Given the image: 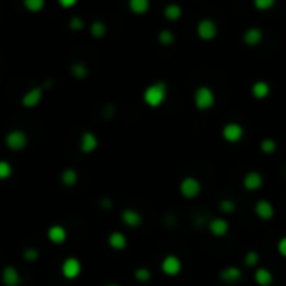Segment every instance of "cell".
I'll return each mask as SVG.
<instances>
[{
	"instance_id": "obj_21",
	"label": "cell",
	"mask_w": 286,
	"mask_h": 286,
	"mask_svg": "<svg viewBox=\"0 0 286 286\" xmlns=\"http://www.w3.org/2000/svg\"><path fill=\"white\" fill-rule=\"evenodd\" d=\"M109 245H111V248H114V250H124L127 245V240L126 236L122 235V233H112L111 236H109Z\"/></svg>"
},
{
	"instance_id": "obj_4",
	"label": "cell",
	"mask_w": 286,
	"mask_h": 286,
	"mask_svg": "<svg viewBox=\"0 0 286 286\" xmlns=\"http://www.w3.org/2000/svg\"><path fill=\"white\" fill-rule=\"evenodd\" d=\"M27 142H28L27 134L23 131L15 129V131H10L5 136V144L8 149H12V151H22L23 147L27 146Z\"/></svg>"
},
{
	"instance_id": "obj_31",
	"label": "cell",
	"mask_w": 286,
	"mask_h": 286,
	"mask_svg": "<svg viewBox=\"0 0 286 286\" xmlns=\"http://www.w3.org/2000/svg\"><path fill=\"white\" fill-rule=\"evenodd\" d=\"M28 10L32 12H39L44 8V0H25V3H23Z\"/></svg>"
},
{
	"instance_id": "obj_32",
	"label": "cell",
	"mask_w": 286,
	"mask_h": 286,
	"mask_svg": "<svg viewBox=\"0 0 286 286\" xmlns=\"http://www.w3.org/2000/svg\"><path fill=\"white\" fill-rule=\"evenodd\" d=\"M12 176V166L7 161H0V179H7Z\"/></svg>"
},
{
	"instance_id": "obj_7",
	"label": "cell",
	"mask_w": 286,
	"mask_h": 286,
	"mask_svg": "<svg viewBox=\"0 0 286 286\" xmlns=\"http://www.w3.org/2000/svg\"><path fill=\"white\" fill-rule=\"evenodd\" d=\"M219 278H221L223 283H226V285L240 283L243 278V270L238 268V266H226V268H223L219 271Z\"/></svg>"
},
{
	"instance_id": "obj_38",
	"label": "cell",
	"mask_w": 286,
	"mask_h": 286,
	"mask_svg": "<svg viewBox=\"0 0 286 286\" xmlns=\"http://www.w3.org/2000/svg\"><path fill=\"white\" fill-rule=\"evenodd\" d=\"M114 111H116V109H114V106H111V104H109V106H106V109H104V116L111 117L112 114H114Z\"/></svg>"
},
{
	"instance_id": "obj_1",
	"label": "cell",
	"mask_w": 286,
	"mask_h": 286,
	"mask_svg": "<svg viewBox=\"0 0 286 286\" xmlns=\"http://www.w3.org/2000/svg\"><path fill=\"white\" fill-rule=\"evenodd\" d=\"M166 94H168V85H166V82H163V80H159V82L149 85V87L144 90V101L146 104H149L151 107H157L164 102Z\"/></svg>"
},
{
	"instance_id": "obj_16",
	"label": "cell",
	"mask_w": 286,
	"mask_h": 286,
	"mask_svg": "<svg viewBox=\"0 0 286 286\" xmlns=\"http://www.w3.org/2000/svg\"><path fill=\"white\" fill-rule=\"evenodd\" d=\"M261 39H263V32H261V28L258 27H250L248 30L245 32V35H243V40H245L246 45H258Z\"/></svg>"
},
{
	"instance_id": "obj_35",
	"label": "cell",
	"mask_w": 286,
	"mask_h": 286,
	"mask_svg": "<svg viewBox=\"0 0 286 286\" xmlns=\"http://www.w3.org/2000/svg\"><path fill=\"white\" fill-rule=\"evenodd\" d=\"M23 258H25L27 261H35L37 258H39V251L34 250V248H27V250L23 251Z\"/></svg>"
},
{
	"instance_id": "obj_5",
	"label": "cell",
	"mask_w": 286,
	"mask_h": 286,
	"mask_svg": "<svg viewBox=\"0 0 286 286\" xmlns=\"http://www.w3.org/2000/svg\"><path fill=\"white\" fill-rule=\"evenodd\" d=\"M218 34V25L213 18H203L198 23V35L203 40H211Z\"/></svg>"
},
{
	"instance_id": "obj_23",
	"label": "cell",
	"mask_w": 286,
	"mask_h": 286,
	"mask_svg": "<svg viewBox=\"0 0 286 286\" xmlns=\"http://www.w3.org/2000/svg\"><path fill=\"white\" fill-rule=\"evenodd\" d=\"M181 13H183V8H181L178 3H169V5L164 8V17L168 18V20H178Z\"/></svg>"
},
{
	"instance_id": "obj_30",
	"label": "cell",
	"mask_w": 286,
	"mask_h": 286,
	"mask_svg": "<svg viewBox=\"0 0 286 286\" xmlns=\"http://www.w3.org/2000/svg\"><path fill=\"white\" fill-rule=\"evenodd\" d=\"M219 209H221L223 213H226V214H230V213H233L236 209V203L233 201V199H223L221 203H219Z\"/></svg>"
},
{
	"instance_id": "obj_26",
	"label": "cell",
	"mask_w": 286,
	"mask_h": 286,
	"mask_svg": "<svg viewBox=\"0 0 286 286\" xmlns=\"http://www.w3.org/2000/svg\"><path fill=\"white\" fill-rule=\"evenodd\" d=\"M106 32H107V27L104 25V22H101V20H95L92 25H90V34L94 37H97V39H101V37L106 35Z\"/></svg>"
},
{
	"instance_id": "obj_11",
	"label": "cell",
	"mask_w": 286,
	"mask_h": 286,
	"mask_svg": "<svg viewBox=\"0 0 286 286\" xmlns=\"http://www.w3.org/2000/svg\"><path fill=\"white\" fill-rule=\"evenodd\" d=\"M208 228L214 236H225L226 233L230 231V225H228L225 218H213L211 221H209Z\"/></svg>"
},
{
	"instance_id": "obj_17",
	"label": "cell",
	"mask_w": 286,
	"mask_h": 286,
	"mask_svg": "<svg viewBox=\"0 0 286 286\" xmlns=\"http://www.w3.org/2000/svg\"><path fill=\"white\" fill-rule=\"evenodd\" d=\"M121 218H122V221L131 228H137L142 223V216L136 211V209H124Z\"/></svg>"
},
{
	"instance_id": "obj_22",
	"label": "cell",
	"mask_w": 286,
	"mask_h": 286,
	"mask_svg": "<svg viewBox=\"0 0 286 286\" xmlns=\"http://www.w3.org/2000/svg\"><path fill=\"white\" fill-rule=\"evenodd\" d=\"M129 8L137 15H142L149 10V2L147 0H131L129 2Z\"/></svg>"
},
{
	"instance_id": "obj_14",
	"label": "cell",
	"mask_w": 286,
	"mask_h": 286,
	"mask_svg": "<svg viewBox=\"0 0 286 286\" xmlns=\"http://www.w3.org/2000/svg\"><path fill=\"white\" fill-rule=\"evenodd\" d=\"M2 280L5 286H18L20 285V275L13 266H5L2 271Z\"/></svg>"
},
{
	"instance_id": "obj_13",
	"label": "cell",
	"mask_w": 286,
	"mask_h": 286,
	"mask_svg": "<svg viewBox=\"0 0 286 286\" xmlns=\"http://www.w3.org/2000/svg\"><path fill=\"white\" fill-rule=\"evenodd\" d=\"M40 101H42V89H40V87L30 89V90H28V92H25V95L22 97L23 107H28V109L35 107Z\"/></svg>"
},
{
	"instance_id": "obj_20",
	"label": "cell",
	"mask_w": 286,
	"mask_h": 286,
	"mask_svg": "<svg viewBox=\"0 0 286 286\" xmlns=\"http://www.w3.org/2000/svg\"><path fill=\"white\" fill-rule=\"evenodd\" d=\"M255 281L260 286H270L271 283H273V273H271L268 268H256Z\"/></svg>"
},
{
	"instance_id": "obj_25",
	"label": "cell",
	"mask_w": 286,
	"mask_h": 286,
	"mask_svg": "<svg viewBox=\"0 0 286 286\" xmlns=\"http://www.w3.org/2000/svg\"><path fill=\"white\" fill-rule=\"evenodd\" d=\"M276 141L271 139V137H265L263 141L260 142V149L265 152V154H273V152L276 151Z\"/></svg>"
},
{
	"instance_id": "obj_12",
	"label": "cell",
	"mask_w": 286,
	"mask_h": 286,
	"mask_svg": "<svg viewBox=\"0 0 286 286\" xmlns=\"http://www.w3.org/2000/svg\"><path fill=\"white\" fill-rule=\"evenodd\" d=\"M62 273H64L65 278H69V280H72L75 278L79 273H80V263H79V260H75V258H67L62 263Z\"/></svg>"
},
{
	"instance_id": "obj_8",
	"label": "cell",
	"mask_w": 286,
	"mask_h": 286,
	"mask_svg": "<svg viewBox=\"0 0 286 286\" xmlns=\"http://www.w3.org/2000/svg\"><path fill=\"white\" fill-rule=\"evenodd\" d=\"M161 268H163L164 275L176 276L181 271V268H183V265H181V260L176 255H168L163 260V263H161Z\"/></svg>"
},
{
	"instance_id": "obj_27",
	"label": "cell",
	"mask_w": 286,
	"mask_h": 286,
	"mask_svg": "<svg viewBox=\"0 0 286 286\" xmlns=\"http://www.w3.org/2000/svg\"><path fill=\"white\" fill-rule=\"evenodd\" d=\"M62 183L65 186H74L77 183V173H75L74 169H65L64 173H62Z\"/></svg>"
},
{
	"instance_id": "obj_3",
	"label": "cell",
	"mask_w": 286,
	"mask_h": 286,
	"mask_svg": "<svg viewBox=\"0 0 286 286\" xmlns=\"http://www.w3.org/2000/svg\"><path fill=\"white\" fill-rule=\"evenodd\" d=\"M179 191L184 198L193 199L201 193V183H199L196 178H193V176H188V178H184L183 181H181Z\"/></svg>"
},
{
	"instance_id": "obj_40",
	"label": "cell",
	"mask_w": 286,
	"mask_h": 286,
	"mask_svg": "<svg viewBox=\"0 0 286 286\" xmlns=\"http://www.w3.org/2000/svg\"><path fill=\"white\" fill-rule=\"evenodd\" d=\"M102 208H112V201H111V199H109V198H102Z\"/></svg>"
},
{
	"instance_id": "obj_34",
	"label": "cell",
	"mask_w": 286,
	"mask_h": 286,
	"mask_svg": "<svg viewBox=\"0 0 286 286\" xmlns=\"http://www.w3.org/2000/svg\"><path fill=\"white\" fill-rule=\"evenodd\" d=\"M275 5V0H255V7L258 10H268Z\"/></svg>"
},
{
	"instance_id": "obj_37",
	"label": "cell",
	"mask_w": 286,
	"mask_h": 286,
	"mask_svg": "<svg viewBox=\"0 0 286 286\" xmlns=\"http://www.w3.org/2000/svg\"><path fill=\"white\" fill-rule=\"evenodd\" d=\"M278 253L283 256V258H286V236H283L278 241Z\"/></svg>"
},
{
	"instance_id": "obj_10",
	"label": "cell",
	"mask_w": 286,
	"mask_h": 286,
	"mask_svg": "<svg viewBox=\"0 0 286 286\" xmlns=\"http://www.w3.org/2000/svg\"><path fill=\"white\" fill-rule=\"evenodd\" d=\"M255 214L258 218L265 219V221H268V219L273 218L275 208H273V204L268 201V199H260V201L255 204Z\"/></svg>"
},
{
	"instance_id": "obj_28",
	"label": "cell",
	"mask_w": 286,
	"mask_h": 286,
	"mask_svg": "<svg viewBox=\"0 0 286 286\" xmlns=\"http://www.w3.org/2000/svg\"><path fill=\"white\" fill-rule=\"evenodd\" d=\"M258 263H260L258 251H248L245 255V265L248 268H255V266H258Z\"/></svg>"
},
{
	"instance_id": "obj_9",
	"label": "cell",
	"mask_w": 286,
	"mask_h": 286,
	"mask_svg": "<svg viewBox=\"0 0 286 286\" xmlns=\"http://www.w3.org/2000/svg\"><path fill=\"white\" fill-rule=\"evenodd\" d=\"M243 186L248 191H256L263 186V176H261L258 171H248L243 178Z\"/></svg>"
},
{
	"instance_id": "obj_33",
	"label": "cell",
	"mask_w": 286,
	"mask_h": 286,
	"mask_svg": "<svg viewBox=\"0 0 286 286\" xmlns=\"http://www.w3.org/2000/svg\"><path fill=\"white\" fill-rule=\"evenodd\" d=\"M134 275H136L137 281H141V283H146V281H149V278H151V271L147 268H137Z\"/></svg>"
},
{
	"instance_id": "obj_29",
	"label": "cell",
	"mask_w": 286,
	"mask_h": 286,
	"mask_svg": "<svg viewBox=\"0 0 286 286\" xmlns=\"http://www.w3.org/2000/svg\"><path fill=\"white\" fill-rule=\"evenodd\" d=\"M157 39L163 45H171L174 42V34L171 30H161L159 35H157Z\"/></svg>"
},
{
	"instance_id": "obj_39",
	"label": "cell",
	"mask_w": 286,
	"mask_h": 286,
	"mask_svg": "<svg viewBox=\"0 0 286 286\" xmlns=\"http://www.w3.org/2000/svg\"><path fill=\"white\" fill-rule=\"evenodd\" d=\"M60 5L62 7H74L75 2L74 0H60Z\"/></svg>"
},
{
	"instance_id": "obj_15",
	"label": "cell",
	"mask_w": 286,
	"mask_h": 286,
	"mask_svg": "<svg viewBox=\"0 0 286 286\" xmlns=\"http://www.w3.org/2000/svg\"><path fill=\"white\" fill-rule=\"evenodd\" d=\"M99 141L92 132H84L82 134V139H80V151L89 154V152H94L95 147H97Z\"/></svg>"
},
{
	"instance_id": "obj_6",
	"label": "cell",
	"mask_w": 286,
	"mask_h": 286,
	"mask_svg": "<svg viewBox=\"0 0 286 286\" xmlns=\"http://www.w3.org/2000/svg\"><path fill=\"white\" fill-rule=\"evenodd\" d=\"M221 134L228 142H238L243 137V134H245V129H243L240 122H226L223 126Z\"/></svg>"
},
{
	"instance_id": "obj_18",
	"label": "cell",
	"mask_w": 286,
	"mask_h": 286,
	"mask_svg": "<svg viewBox=\"0 0 286 286\" xmlns=\"http://www.w3.org/2000/svg\"><path fill=\"white\" fill-rule=\"evenodd\" d=\"M47 236H49V240L52 243H55V245H62V243L65 241V238H67V231H65L62 226L55 225V226H50L49 228V233H47Z\"/></svg>"
},
{
	"instance_id": "obj_24",
	"label": "cell",
	"mask_w": 286,
	"mask_h": 286,
	"mask_svg": "<svg viewBox=\"0 0 286 286\" xmlns=\"http://www.w3.org/2000/svg\"><path fill=\"white\" fill-rule=\"evenodd\" d=\"M70 72H72V75H74L75 79L87 77V67H85V64H82V62H75V64H72V67H70Z\"/></svg>"
},
{
	"instance_id": "obj_41",
	"label": "cell",
	"mask_w": 286,
	"mask_h": 286,
	"mask_svg": "<svg viewBox=\"0 0 286 286\" xmlns=\"http://www.w3.org/2000/svg\"><path fill=\"white\" fill-rule=\"evenodd\" d=\"M109 286H117V285H109Z\"/></svg>"
},
{
	"instance_id": "obj_36",
	"label": "cell",
	"mask_w": 286,
	"mask_h": 286,
	"mask_svg": "<svg viewBox=\"0 0 286 286\" xmlns=\"http://www.w3.org/2000/svg\"><path fill=\"white\" fill-rule=\"evenodd\" d=\"M70 28H72V30H82L84 20H82V18H79V17H74L72 20H70Z\"/></svg>"
},
{
	"instance_id": "obj_19",
	"label": "cell",
	"mask_w": 286,
	"mask_h": 286,
	"mask_svg": "<svg viewBox=\"0 0 286 286\" xmlns=\"http://www.w3.org/2000/svg\"><path fill=\"white\" fill-rule=\"evenodd\" d=\"M251 92L256 99H265V97H268V94L271 92V87L266 80H256L251 87Z\"/></svg>"
},
{
	"instance_id": "obj_2",
	"label": "cell",
	"mask_w": 286,
	"mask_h": 286,
	"mask_svg": "<svg viewBox=\"0 0 286 286\" xmlns=\"http://www.w3.org/2000/svg\"><path fill=\"white\" fill-rule=\"evenodd\" d=\"M216 102V97H214V92L211 87L208 85H201V87L196 89L194 92V106H196L199 111H208L211 109Z\"/></svg>"
}]
</instances>
